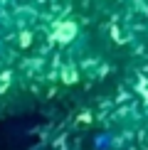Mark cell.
Returning a JSON list of instances; mask_svg holds the SVG:
<instances>
[{
	"instance_id": "cell-1",
	"label": "cell",
	"mask_w": 148,
	"mask_h": 150,
	"mask_svg": "<svg viewBox=\"0 0 148 150\" xmlns=\"http://www.w3.org/2000/svg\"><path fill=\"white\" fill-rule=\"evenodd\" d=\"M74 35H77V25L74 22H59L54 27V40H59V42H69Z\"/></svg>"
}]
</instances>
